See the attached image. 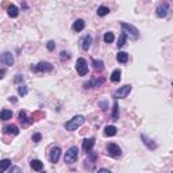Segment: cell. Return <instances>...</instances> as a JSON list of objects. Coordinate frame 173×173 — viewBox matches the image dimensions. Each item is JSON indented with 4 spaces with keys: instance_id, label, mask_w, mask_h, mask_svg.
Instances as JSON below:
<instances>
[{
    "instance_id": "cell-8",
    "label": "cell",
    "mask_w": 173,
    "mask_h": 173,
    "mask_svg": "<svg viewBox=\"0 0 173 173\" xmlns=\"http://www.w3.org/2000/svg\"><path fill=\"white\" fill-rule=\"evenodd\" d=\"M0 62H3L4 65H7V67H12V65H14V56H12V53L4 52L3 54L0 56Z\"/></svg>"
},
{
    "instance_id": "cell-39",
    "label": "cell",
    "mask_w": 173,
    "mask_h": 173,
    "mask_svg": "<svg viewBox=\"0 0 173 173\" xmlns=\"http://www.w3.org/2000/svg\"><path fill=\"white\" fill-rule=\"evenodd\" d=\"M8 101H12V103H16V97H14V96H11L10 99H8Z\"/></svg>"
},
{
    "instance_id": "cell-30",
    "label": "cell",
    "mask_w": 173,
    "mask_h": 173,
    "mask_svg": "<svg viewBox=\"0 0 173 173\" xmlns=\"http://www.w3.org/2000/svg\"><path fill=\"white\" fill-rule=\"evenodd\" d=\"M27 92H28V89H27V86H26V85H22V84H20V85L18 86V93H19L22 97H23V96H26Z\"/></svg>"
},
{
    "instance_id": "cell-33",
    "label": "cell",
    "mask_w": 173,
    "mask_h": 173,
    "mask_svg": "<svg viewBox=\"0 0 173 173\" xmlns=\"http://www.w3.org/2000/svg\"><path fill=\"white\" fill-rule=\"evenodd\" d=\"M41 139H42V135H41L39 133H35V134H32V141H34L35 143H38Z\"/></svg>"
},
{
    "instance_id": "cell-5",
    "label": "cell",
    "mask_w": 173,
    "mask_h": 173,
    "mask_svg": "<svg viewBox=\"0 0 173 173\" xmlns=\"http://www.w3.org/2000/svg\"><path fill=\"white\" fill-rule=\"evenodd\" d=\"M107 154L114 158H118L122 156V149L116 143H108V145H107Z\"/></svg>"
},
{
    "instance_id": "cell-40",
    "label": "cell",
    "mask_w": 173,
    "mask_h": 173,
    "mask_svg": "<svg viewBox=\"0 0 173 173\" xmlns=\"http://www.w3.org/2000/svg\"><path fill=\"white\" fill-rule=\"evenodd\" d=\"M41 173H45V172H41Z\"/></svg>"
},
{
    "instance_id": "cell-2",
    "label": "cell",
    "mask_w": 173,
    "mask_h": 173,
    "mask_svg": "<svg viewBox=\"0 0 173 173\" xmlns=\"http://www.w3.org/2000/svg\"><path fill=\"white\" fill-rule=\"evenodd\" d=\"M85 122V118L83 115H76V116H73L71 121H68L65 123V129L68 131H75L76 129H79L80 126H83Z\"/></svg>"
},
{
    "instance_id": "cell-35",
    "label": "cell",
    "mask_w": 173,
    "mask_h": 173,
    "mask_svg": "<svg viewBox=\"0 0 173 173\" xmlns=\"http://www.w3.org/2000/svg\"><path fill=\"white\" fill-rule=\"evenodd\" d=\"M61 60H69V58H71V56H69V53H67V52H61Z\"/></svg>"
},
{
    "instance_id": "cell-27",
    "label": "cell",
    "mask_w": 173,
    "mask_h": 173,
    "mask_svg": "<svg viewBox=\"0 0 173 173\" xmlns=\"http://www.w3.org/2000/svg\"><path fill=\"white\" fill-rule=\"evenodd\" d=\"M103 38H104V42H106V43H111V42H114L115 37H114V34H112L111 31H107Z\"/></svg>"
},
{
    "instance_id": "cell-29",
    "label": "cell",
    "mask_w": 173,
    "mask_h": 173,
    "mask_svg": "<svg viewBox=\"0 0 173 173\" xmlns=\"http://www.w3.org/2000/svg\"><path fill=\"white\" fill-rule=\"evenodd\" d=\"M126 39H127V37H126L125 34H121V35H119V39H118L116 46H118L119 49L123 47V46H125V43H126Z\"/></svg>"
},
{
    "instance_id": "cell-21",
    "label": "cell",
    "mask_w": 173,
    "mask_h": 173,
    "mask_svg": "<svg viewBox=\"0 0 173 173\" xmlns=\"http://www.w3.org/2000/svg\"><path fill=\"white\" fill-rule=\"evenodd\" d=\"M116 61L121 64H126L127 61H129V54H127L126 52H119L116 54Z\"/></svg>"
},
{
    "instance_id": "cell-6",
    "label": "cell",
    "mask_w": 173,
    "mask_h": 173,
    "mask_svg": "<svg viewBox=\"0 0 173 173\" xmlns=\"http://www.w3.org/2000/svg\"><path fill=\"white\" fill-rule=\"evenodd\" d=\"M76 71L79 73V76H85L86 73H88V64H86V60L79 58L76 61Z\"/></svg>"
},
{
    "instance_id": "cell-38",
    "label": "cell",
    "mask_w": 173,
    "mask_h": 173,
    "mask_svg": "<svg viewBox=\"0 0 173 173\" xmlns=\"http://www.w3.org/2000/svg\"><path fill=\"white\" fill-rule=\"evenodd\" d=\"M4 75H6V71H4V69H0V80L4 77Z\"/></svg>"
},
{
    "instance_id": "cell-31",
    "label": "cell",
    "mask_w": 173,
    "mask_h": 173,
    "mask_svg": "<svg viewBox=\"0 0 173 173\" xmlns=\"http://www.w3.org/2000/svg\"><path fill=\"white\" fill-rule=\"evenodd\" d=\"M43 118H45V114L42 111H35V112L31 115V119H34V121H39V119H43Z\"/></svg>"
},
{
    "instance_id": "cell-3",
    "label": "cell",
    "mask_w": 173,
    "mask_h": 173,
    "mask_svg": "<svg viewBox=\"0 0 173 173\" xmlns=\"http://www.w3.org/2000/svg\"><path fill=\"white\" fill-rule=\"evenodd\" d=\"M77 157H79V149H77L76 146H72V147H69V150L65 153L64 160H65V162L71 165V164L76 162Z\"/></svg>"
},
{
    "instance_id": "cell-25",
    "label": "cell",
    "mask_w": 173,
    "mask_h": 173,
    "mask_svg": "<svg viewBox=\"0 0 173 173\" xmlns=\"http://www.w3.org/2000/svg\"><path fill=\"white\" fill-rule=\"evenodd\" d=\"M10 166H11V160L4 158V160H2V161H0V172L8 169Z\"/></svg>"
},
{
    "instance_id": "cell-23",
    "label": "cell",
    "mask_w": 173,
    "mask_h": 173,
    "mask_svg": "<svg viewBox=\"0 0 173 173\" xmlns=\"http://www.w3.org/2000/svg\"><path fill=\"white\" fill-rule=\"evenodd\" d=\"M115 134H116V127L115 126H106V129H104L106 137H114Z\"/></svg>"
},
{
    "instance_id": "cell-10",
    "label": "cell",
    "mask_w": 173,
    "mask_h": 173,
    "mask_svg": "<svg viewBox=\"0 0 173 173\" xmlns=\"http://www.w3.org/2000/svg\"><path fill=\"white\" fill-rule=\"evenodd\" d=\"M168 11H169V6H168V3H162L160 4L157 7V10H156V14H157L158 18H165L168 15Z\"/></svg>"
},
{
    "instance_id": "cell-16",
    "label": "cell",
    "mask_w": 173,
    "mask_h": 173,
    "mask_svg": "<svg viewBox=\"0 0 173 173\" xmlns=\"http://www.w3.org/2000/svg\"><path fill=\"white\" fill-rule=\"evenodd\" d=\"M73 30H75L76 32H80V31H83L84 30V27H85V22L83 19H77L75 23H73Z\"/></svg>"
},
{
    "instance_id": "cell-32",
    "label": "cell",
    "mask_w": 173,
    "mask_h": 173,
    "mask_svg": "<svg viewBox=\"0 0 173 173\" xmlns=\"http://www.w3.org/2000/svg\"><path fill=\"white\" fill-rule=\"evenodd\" d=\"M46 47H47V50L53 52L56 49V42H54V41H49V42L46 43Z\"/></svg>"
},
{
    "instance_id": "cell-17",
    "label": "cell",
    "mask_w": 173,
    "mask_h": 173,
    "mask_svg": "<svg viewBox=\"0 0 173 173\" xmlns=\"http://www.w3.org/2000/svg\"><path fill=\"white\" fill-rule=\"evenodd\" d=\"M91 43H92V35H86L85 38H83L81 41V47H83V50H89L91 47Z\"/></svg>"
},
{
    "instance_id": "cell-15",
    "label": "cell",
    "mask_w": 173,
    "mask_h": 173,
    "mask_svg": "<svg viewBox=\"0 0 173 173\" xmlns=\"http://www.w3.org/2000/svg\"><path fill=\"white\" fill-rule=\"evenodd\" d=\"M18 118H19V121L22 122V125L24 126H27V125H31L32 121H28V118H27V115H26V111L22 110V111H19V115H18Z\"/></svg>"
},
{
    "instance_id": "cell-12",
    "label": "cell",
    "mask_w": 173,
    "mask_h": 173,
    "mask_svg": "<svg viewBox=\"0 0 173 173\" xmlns=\"http://www.w3.org/2000/svg\"><path fill=\"white\" fill-rule=\"evenodd\" d=\"M3 133L8 134V135H18L19 129H18V126H15V125H7L3 127Z\"/></svg>"
},
{
    "instance_id": "cell-14",
    "label": "cell",
    "mask_w": 173,
    "mask_h": 173,
    "mask_svg": "<svg viewBox=\"0 0 173 173\" xmlns=\"http://www.w3.org/2000/svg\"><path fill=\"white\" fill-rule=\"evenodd\" d=\"M141 139H142V142L145 143V145L147 146V149H150V150H154L156 147H157V143H154L151 139H149L146 137L145 134H141Z\"/></svg>"
},
{
    "instance_id": "cell-20",
    "label": "cell",
    "mask_w": 173,
    "mask_h": 173,
    "mask_svg": "<svg viewBox=\"0 0 173 173\" xmlns=\"http://www.w3.org/2000/svg\"><path fill=\"white\" fill-rule=\"evenodd\" d=\"M30 165H31L32 169L37 171V172H41V171L43 169V162H41L39 160H31Z\"/></svg>"
},
{
    "instance_id": "cell-9",
    "label": "cell",
    "mask_w": 173,
    "mask_h": 173,
    "mask_svg": "<svg viewBox=\"0 0 173 173\" xmlns=\"http://www.w3.org/2000/svg\"><path fill=\"white\" fill-rule=\"evenodd\" d=\"M60 157H61V149H60V147H58V146L52 147L50 154H49V160H50V162H53V164L58 162Z\"/></svg>"
},
{
    "instance_id": "cell-13",
    "label": "cell",
    "mask_w": 173,
    "mask_h": 173,
    "mask_svg": "<svg viewBox=\"0 0 173 173\" xmlns=\"http://www.w3.org/2000/svg\"><path fill=\"white\" fill-rule=\"evenodd\" d=\"M103 83H104V79H92L91 81H88V83H84V88H93V86H99V85H101Z\"/></svg>"
},
{
    "instance_id": "cell-36",
    "label": "cell",
    "mask_w": 173,
    "mask_h": 173,
    "mask_svg": "<svg viewBox=\"0 0 173 173\" xmlns=\"http://www.w3.org/2000/svg\"><path fill=\"white\" fill-rule=\"evenodd\" d=\"M23 81V76L22 75H16L15 77V83H22Z\"/></svg>"
},
{
    "instance_id": "cell-26",
    "label": "cell",
    "mask_w": 173,
    "mask_h": 173,
    "mask_svg": "<svg viewBox=\"0 0 173 173\" xmlns=\"http://www.w3.org/2000/svg\"><path fill=\"white\" fill-rule=\"evenodd\" d=\"M96 12H97V16H106V15L110 14V8L106 7V6H100L97 8Z\"/></svg>"
},
{
    "instance_id": "cell-4",
    "label": "cell",
    "mask_w": 173,
    "mask_h": 173,
    "mask_svg": "<svg viewBox=\"0 0 173 173\" xmlns=\"http://www.w3.org/2000/svg\"><path fill=\"white\" fill-rule=\"evenodd\" d=\"M131 89H133V86H131V85H129V84H127V85H123V86H121L119 89L115 91L112 96H114L115 99H125V97H127V95L131 92Z\"/></svg>"
},
{
    "instance_id": "cell-7",
    "label": "cell",
    "mask_w": 173,
    "mask_h": 173,
    "mask_svg": "<svg viewBox=\"0 0 173 173\" xmlns=\"http://www.w3.org/2000/svg\"><path fill=\"white\" fill-rule=\"evenodd\" d=\"M31 71H34V72H52L53 65L50 62H47V61H41L38 65L31 67Z\"/></svg>"
},
{
    "instance_id": "cell-19",
    "label": "cell",
    "mask_w": 173,
    "mask_h": 173,
    "mask_svg": "<svg viewBox=\"0 0 173 173\" xmlns=\"http://www.w3.org/2000/svg\"><path fill=\"white\" fill-rule=\"evenodd\" d=\"M7 12H8V16H10V18H16V16L19 15L18 7L14 6V4H11V6L7 8Z\"/></svg>"
},
{
    "instance_id": "cell-24",
    "label": "cell",
    "mask_w": 173,
    "mask_h": 173,
    "mask_svg": "<svg viewBox=\"0 0 173 173\" xmlns=\"http://www.w3.org/2000/svg\"><path fill=\"white\" fill-rule=\"evenodd\" d=\"M12 118V111L11 110H2L0 111V119L2 121H8Z\"/></svg>"
},
{
    "instance_id": "cell-34",
    "label": "cell",
    "mask_w": 173,
    "mask_h": 173,
    "mask_svg": "<svg viewBox=\"0 0 173 173\" xmlns=\"http://www.w3.org/2000/svg\"><path fill=\"white\" fill-rule=\"evenodd\" d=\"M8 173H22V169H20L19 166H12Z\"/></svg>"
},
{
    "instance_id": "cell-18",
    "label": "cell",
    "mask_w": 173,
    "mask_h": 173,
    "mask_svg": "<svg viewBox=\"0 0 173 173\" xmlns=\"http://www.w3.org/2000/svg\"><path fill=\"white\" fill-rule=\"evenodd\" d=\"M92 68L97 72H101L104 69V64H103L101 60H96V58H92Z\"/></svg>"
},
{
    "instance_id": "cell-1",
    "label": "cell",
    "mask_w": 173,
    "mask_h": 173,
    "mask_svg": "<svg viewBox=\"0 0 173 173\" xmlns=\"http://www.w3.org/2000/svg\"><path fill=\"white\" fill-rule=\"evenodd\" d=\"M121 26H122L123 34H125L126 37H130V39L137 41L139 38V31L135 26H133V24H130V23H126V22H122Z\"/></svg>"
},
{
    "instance_id": "cell-37",
    "label": "cell",
    "mask_w": 173,
    "mask_h": 173,
    "mask_svg": "<svg viewBox=\"0 0 173 173\" xmlns=\"http://www.w3.org/2000/svg\"><path fill=\"white\" fill-rule=\"evenodd\" d=\"M97 173H112V172L108 171V169H106V168H101V169L97 171Z\"/></svg>"
},
{
    "instance_id": "cell-11",
    "label": "cell",
    "mask_w": 173,
    "mask_h": 173,
    "mask_svg": "<svg viewBox=\"0 0 173 173\" xmlns=\"http://www.w3.org/2000/svg\"><path fill=\"white\" fill-rule=\"evenodd\" d=\"M93 146H95V138H86V139L83 141V150L85 151L86 154L92 151Z\"/></svg>"
},
{
    "instance_id": "cell-28",
    "label": "cell",
    "mask_w": 173,
    "mask_h": 173,
    "mask_svg": "<svg viewBox=\"0 0 173 173\" xmlns=\"http://www.w3.org/2000/svg\"><path fill=\"white\" fill-rule=\"evenodd\" d=\"M118 118H119V107H118V103L115 101L112 107V119L114 121H118Z\"/></svg>"
},
{
    "instance_id": "cell-22",
    "label": "cell",
    "mask_w": 173,
    "mask_h": 173,
    "mask_svg": "<svg viewBox=\"0 0 173 173\" xmlns=\"http://www.w3.org/2000/svg\"><path fill=\"white\" fill-rule=\"evenodd\" d=\"M121 75H122L121 69H115V71L111 73V81H112V83H119V81H121Z\"/></svg>"
}]
</instances>
